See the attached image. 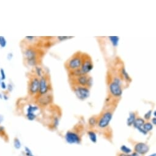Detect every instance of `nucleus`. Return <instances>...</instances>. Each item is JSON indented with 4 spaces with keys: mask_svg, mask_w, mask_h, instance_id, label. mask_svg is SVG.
Wrapping results in <instances>:
<instances>
[{
    "mask_svg": "<svg viewBox=\"0 0 156 156\" xmlns=\"http://www.w3.org/2000/svg\"><path fill=\"white\" fill-rule=\"evenodd\" d=\"M22 49L27 65L33 67L41 66L45 51L39 45L26 40L25 44L22 45Z\"/></svg>",
    "mask_w": 156,
    "mask_h": 156,
    "instance_id": "obj_1",
    "label": "nucleus"
},
{
    "mask_svg": "<svg viewBox=\"0 0 156 156\" xmlns=\"http://www.w3.org/2000/svg\"><path fill=\"white\" fill-rule=\"evenodd\" d=\"M115 106L107 105L105 107L104 111L99 115L97 127L100 129H105L110 126L111 121L113 118V113L115 111Z\"/></svg>",
    "mask_w": 156,
    "mask_h": 156,
    "instance_id": "obj_2",
    "label": "nucleus"
},
{
    "mask_svg": "<svg viewBox=\"0 0 156 156\" xmlns=\"http://www.w3.org/2000/svg\"><path fill=\"white\" fill-rule=\"evenodd\" d=\"M82 52L77 51L73 54L64 63L67 73L81 69L82 64Z\"/></svg>",
    "mask_w": 156,
    "mask_h": 156,
    "instance_id": "obj_3",
    "label": "nucleus"
},
{
    "mask_svg": "<svg viewBox=\"0 0 156 156\" xmlns=\"http://www.w3.org/2000/svg\"><path fill=\"white\" fill-rule=\"evenodd\" d=\"M69 83L79 85L90 89L92 85V78L89 74H81L77 76H69Z\"/></svg>",
    "mask_w": 156,
    "mask_h": 156,
    "instance_id": "obj_4",
    "label": "nucleus"
},
{
    "mask_svg": "<svg viewBox=\"0 0 156 156\" xmlns=\"http://www.w3.org/2000/svg\"><path fill=\"white\" fill-rule=\"evenodd\" d=\"M39 88V78L33 72H31L28 76V96L34 99L37 94Z\"/></svg>",
    "mask_w": 156,
    "mask_h": 156,
    "instance_id": "obj_5",
    "label": "nucleus"
},
{
    "mask_svg": "<svg viewBox=\"0 0 156 156\" xmlns=\"http://www.w3.org/2000/svg\"><path fill=\"white\" fill-rule=\"evenodd\" d=\"M51 91H52V87L50 75L48 72H45L42 76L39 78V88L38 93L36 97L45 94Z\"/></svg>",
    "mask_w": 156,
    "mask_h": 156,
    "instance_id": "obj_6",
    "label": "nucleus"
},
{
    "mask_svg": "<svg viewBox=\"0 0 156 156\" xmlns=\"http://www.w3.org/2000/svg\"><path fill=\"white\" fill-rule=\"evenodd\" d=\"M35 104L39 107H44L51 104L53 101V96L52 91L49 92L45 94L36 97L34 99Z\"/></svg>",
    "mask_w": 156,
    "mask_h": 156,
    "instance_id": "obj_7",
    "label": "nucleus"
},
{
    "mask_svg": "<svg viewBox=\"0 0 156 156\" xmlns=\"http://www.w3.org/2000/svg\"><path fill=\"white\" fill-rule=\"evenodd\" d=\"M70 88L76 96L80 100H85L90 96V89L79 85L70 84Z\"/></svg>",
    "mask_w": 156,
    "mask_h": 156,
    "instance_id": "obj_8",
    "label": "nucleus"
},
{
    "mask_svg": "<svg viewBox=\"0 0 156 156\" xmlns=\"http://www.w3.org/2000/svg\"><path fill=\"white\" fill-rule=\"evenodd\" d=\"M93 68V62L91 57L86 53H82V64L81 72L83 74H89Z\"/></svg>",
    "mask_w": 156,
    "mask_h": 156,
    "instance_id": "obj_9",
    "label": "nucleus"
},
{
    "mask_svg": "<svg viewBox=\"0 0 156 156\" xmlns=\"http://www.w3.org/2000/svg\"><path fill=\"white\" fill-rule=\"evenodd\" d=\"M65 140L66 142L70 144H79L81 143V136L75 132L69 130L65 135Z\"/></svg>",
    "mask_w": 156,
    "mask_h": 156,
    "instance_id": "obj_10",
    "label": "nucleus"
},
{
    "mask_svg": "<svg viewBox=\"0 0 156 156\" xmlns=\"http://www.w3.org/2000/svg\"><path fill=\"white\" fill-rule=\"evenodd\" d=\"M39 107L36 104L35 105L30 104L28 105L27 108V113H26V117L29 121H34L37 118L36 112L39 110Z\"/></svg>",
    "mask_w": 156,
    "mask_h": 156,
    "instance_id": "obj_11",
    "label": "nucleus"
},
{
    "mask_svg": "<svg viewBox=\"0 0 156 156\" xmlns=\"http://www.w3.org/2000/svg\"><path fill=\"white\" fill-rule=\"evenodd\" d=\"M149 151V146L145 143L138 142L134 146V152L138 155H145Z\"/></svg>",
    "mask_w": 156,
    "mask_h": 156,
    "instance_id": "obj_12",
    "label": "nucleus"
},
{
    "mask_svg": "<svg viewBox=\"0 0 156 156\" xmlns=\"http://www.w3.org/2000/svg\"><path fill=\"white\" fill-rule=\"evenodd\" d=\"M145 122V120L140 117H138L135 119L133 124V126L137 130L141 129L143 127L144 124Z\"/></svg>",
    "mask_w": 156,
    "mask_h": 156,
    "instance_id": "obj_13",
    "label": "nucleus"
},
{
    "mask_svg": "<svg viewBox=\"0 0 156 156\" xmlns=\"http://www.w3.org/2000/svg\"><path fill=\"white\" fill-rule=\"evenodd\" d=\"M136 118V115L135 112H130L129 113V116L127 119V124L128 126H133V124Z\"/></svg>",
    "mask_w": 156,
    "mask_h": 156,
    "instance_id": "obj_14",
    "label": "nucleus"
},
{
    "mask_svg": "<svg viewBox=\"0 0 156 156\" xmlns=\"http://www.w3.org/2000/svg\"><path fill=\"white\" fill-rule=\"evenodd\" d=\"M98 117L97 116H93L88 119V124L90 127L93 128L97 126L98 121Z\"/></svg>",
    "mask_w": 156,
    "mask_h": 156,
    "instance_id": "obj_15",
    "label": "nucleus"
},
{
    "mask_svg": "<svg viewBox=\"0 0 156 156\" xmlns=\"http://www.w3.org/2000/svg\"><path fill=\"white\" fill-rule=\"evenodd\" d=\"M88 135L91 140V141L93 143H96L98 141V137L96 132L93 130H89L88 131Z\"/></svg>",
    "mask_w": 156,
    "mask_h": 156,
    "instance_id": "obj_16",
    "label": "nucleus"
},
{
    "mask_svg": "<svg viewBox=\"0 0 156 156\" xmlns=\"http://www.w3.org/2000/svg\"><path fill=\"white\" fill-rule=\"evenodd\" d=\"M120 151L121 152V153L122 154H131L132 152V150L131 148H130L129 147L127 146L126 145H122L120 147Z\"/></svg>",
    "mask_w": 156,
    "mask_h": 156,
    "instance_id": "obj_17",
    "label": "nucleus"
},
{
    "mask_svg": "<svg viewBox=\"0 0 156 156\" xmlns=\"http://www.w3.org/2000/svg\"><path fill=\"white\" fill-rule=\"evenodd\" d=\"M143 129L146 133H147L153 129V125L151 124V122L148 121L145 122L143 126Z\"/></svg>",
    "mask_w": 156,
    "mask_h": 156,
    "instance_id": "obj_18",
    "label": "nucleus"
},
{
    "mask_svg": "<svg viewBox=\"0 0 156 156\" xmlns=\"http://www.w3.org/2000/svg\"><path fill=\"white\" fill-rule=\"evenodd\" d=\"M14 147L17 149H19L21 148L22 147V143L21 141H20V140L18 138H15L14 140Z\"/></svg>",
    "mask_w": 156,
    "mask_h": 156,
    "instance_id": "obj_19",
    "label": "nucleus"
},
{
    "mask_svg": "<svg viewBox=\"0 0 156 156\" xmlns=\"http://www.w3.org/2000/svg\"><path fill=\"white\" fill-rule=\"evenodd\" d=\"M7 45V41L4 36H0V47L2 48L6 47Z\"/></svg>",
    "mask_w": 156,
    "mask_h": 156,
    "instance_id": "obj_20",
    "label": "nucleus"
},
{
    "mask_svg": "<svg viewBox=\"0 0 156 156\" xmlns=\"http://www.w3.org/2000/svg\"><path fill=\"white\" fill-rule=\"evenodd\" d=\"M110 41H112V42L113 43V44L114 45H117L118 41H119V37H116V36H112V37H109Z\"/></svg>",
    "mask_w": 156,
    "mask_h": 156,
    "instance_id": "obj_21",
    "label": "nucleus"
},
{
    "mask_svg": "<svg viewBox=\"0 0 156 156\" xmlns=\"http://www.w3.org/2000/svg\"><path fill=\"white\" fill-rule=\"evenodd\" d=\"M6 72L3 69H0V77H1L2 80L4 81L6 79Z\"/></svg>",
    "mask_w": 156,
    "mask_h": 156,
    "instance_id": "obj_22",
    "label": "nucleus"
},
{
    "mask_svg": "<svg viewBox=\"0 0 156 156\" xmlns=\"http://www.w3.org/2000/svg\"><path fill=\"white\" fill-rule=\"evenodd\" d=\"M152 116V110H149V112H147L144 116V120H146V121H148L149 120V119L151 118Z\"/></svg>",
    "mask_w": 156,
    "mask_h": 156,
    "instance_id": "obj_23",
    "label": "nucleus"
},
{
    "mask_svg": "<svg viewBox=\"0 0 156 156\" xmlns=\"http://www.w3.org/2000/svg\"><path fill=\"white\" fill-rule=\"evenodd\" d=\"M25 154L27 156H31L33 155V154L31 149L28 147H25Z\"/></svg>",
    "mask_w": 156,
    "mask_h": 156,
    "instance_id": "obj_24",
    "label": "nucleus"
},
{
    "mask_svg": "<svg viewBox=\"0 0 156 156\" xmlns=\"http://www.w3.org/2000/svg\"><path fill=\"white\" fill-rule=\"evenodd\" d=\"M118 156H140V155H138L135 152H132L131 154H125L120 153Z\"/></svg>",
    "mask_w": 156,
    "mask_h": 156,
    "instance_id": "obj_25",
    "label": "nucleus"
},
{
    "mask_svg": "<svg viewBox=\"0 0 156 156\" xmlns=\"http://www.w3.org/2000/svg\"><path fill=\"white\" fill-rule=\"evenodd\" d=\"M0 87H1V88H2L3 90H6V89H7V87H8L7 85L6 84V83H5L4 81L2 82L1 84H0Z\"/></svg>",
    "mask_w": 156,
    "mask_h": 156,
    "instance_id": "obj_26",
    "label": "nucleus"
},
{
    "mask_svg": "<svg viewBox=\"0 0 156 156\" xmlns=\"http://www.w3.org/2000/svg\"><path fill=\"white\" fill-rule=\"evenodd\" d=\"M151 124L153 126H155V124H156V118L155 117H154V118H152V119H151Z\"/></svg>",
    "mask_w": 156,
    "mask_h": 156,
    "instance_id": "obj_27",
    "label": "nucleus"
},
{
    "mask_svg": "<svg viewBox=\"0 0 156 156\" xmlns=\"http://www.w3.org/2000/svg\"><path fill=\"white\" fill-rule=\"evenodd\" d=\"M3 119H4L3 116H2L1 115H0V124H1V123L3 122Z\"/></svg>",
    "mask_w": 156,
    "mask_h": 156,
    "instance_id": "obj_28",
    "label": "nucleus"
},
{
    "mask_svg": "<svg viewBox=\"0 0 156 156\" xmlns=\"http://www.w3.org/2000/svg\"><path fill=\"white\" fill-rule=\"evenodd\" d=\"M147 156H156V154L155 153H153V154H151Z\"/></svg>",
    "mask_w": 156,
    "mask_h": 156,
    "instance_id": "obj_29",
    "label": "nucleus"
},
{
    "mask_svg": "<svg viewBox=\"0 0 156 156\" xmlns=\"http://www.w3.org/2000/svg\"><path fill=\"white\" fill-rule=\"evenodd\" d=\"M154 117H155V111H154Z\"/></svg>",
    "mask_w": 156,
    "mask_h": 156,
    "instance_id": "obj_30",
    "label": "nucleus"
},
{
    "mask_svg": "<svg viewBox=\"0 0 156 156\" xmlns=\"http://www.w3.org/2000/svg\"><path fill=\"white\" fill-rule=\"evenodd\" d=\"M2 83V79H1V77H0V84Z\"/></svg>",
    "mask_w": 156,
    "mask_h": 156,
    "instance_id": "obj_31",
    "label": "nucleus"
},
{
    "mask_svg": "<svg viewBox=\"0 0 156 156\" xmlns=\"http://www.w3.org/2000/svg\"><path fill=\"white\" fill-rule=\"evenodd\" d=\"M31 156H34V155H31Z\"/></svg>",
    "mask_w": 156,
    "mask_h": 156,
    "instance_id": "obj_32",
    "label": "nucleus"
}]
</instances>
